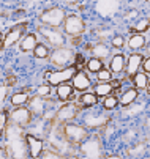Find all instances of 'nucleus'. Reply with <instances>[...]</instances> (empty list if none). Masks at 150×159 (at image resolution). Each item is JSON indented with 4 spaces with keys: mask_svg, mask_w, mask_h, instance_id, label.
Wrapping results in <instances>:
<instances>
[{
    "mask_svg": "<svg viewBox=\"0 0 150 159\" xmlns=\"http://www.w3.org/2000/svg\"><path fill=\"white\" fill-rule=\"evenodd\" d=\"M5 151L10 159H29L27 142H26V129L16 125L8 123L5 129Z\"/></svg>",
    "mask_w": 150,
    "mask_h": 159,
    "instance_id": "1",
    "label": "nucleus"
},
{
    "mask_svg": "<svg viewBox=\"0 0 150 159\" xmlns=\"http://www.w3.org/2000/svg\"><path fill=\"white\" fill-rule=\"evenodd\" d=\"M48 139V143H49V148L54 150L55 153H59L60 156L63 157H68V156H74V147L63 137L62 134V129H60V125L57 121H54L49 134L46 135Z\"/></svg>",
    "mask_w": 150,
    "mask_h": 159,
    "instance_id": "2",
    "label": "nucleus"
},
{
    "mask_svg": "<svg viewBox=\"0 0 150 159\" xmlns=\"http://www.w3.org/2000/svg\"><path fill=\"white\" fill-rule=\"evenodd\" d=\"M60 129H62V134L73 147L76 145H81L84 140H87L90 137V132L89 129L82 126V125H77V123H65V125H60Z\"/></svg>",
    "mask_w": 150,
    "mask_h": 159,
    "instance_id": "3",
    "label": "nucleus"
},
{
    "mask_svg": "<svg viewBox=\"0 0 150 159\" xmlns=\"http://www.w3.org/2000/svg\"><path fill=\"white\" fill-rule=\"evenodd\" d=\"M67 14L62 8L59 7H52L49 10H45L41 14H40V22L45 27H49V29H59L63 25V20H65Z\"/></svg>",
    "mask_w": 150,
    "mask_h": 159,
    "instance_id": "4",
    "label": "nucleus"
},
{
    "mask_svg": "<svg viewBox=\"0 0 150 159\" xmlns=\"http://www.w3.org/2000/svg\"><path fill=\"white\" fill-rule=\"evenodd\" d=\"M74 51L70 49V48H60V49H55L51 55H49V60H51V65L59 68V70H65V68H70L74 65Z\"/></svg>",
    "mask_w": 150,
    "mask_h": 159,
    "instance_id": "5",
    "label": "nucleus"
},
{
    "mask_svg": "<svg viewBox=\"0 0 150 159\" xmlns=\"http://www.w3.org/2000/svg\"><path fill=\"white\" fill-rule=\"evenodd\" d=\"M33 115L30 113V110L22 106V107H14L13 110L8 112V121L11 125H16L22 129H29V126L32 125Z\"/></svg>",
    "mask_w": 150,
    "mask_h": 159,
    "instance_id": "6",
    "label": "nucleus"
},
{
    "mask_svg": "<svg viewBox=\"0 0 150 159\" xmlns=\"http://www.w3.org/2000/svg\"><path fill=\"white\" fill-rule=\"evenodd\" d=\"M38 33L45 38V41L48 44H51L52 48H55V49L65 48L67 38L59 29H49V27H45V25H40L38 27Z\"/></svg>",
    "mask_w": 150,
    "mask_h": 159,
    "instance_id": "7",
    "label": "nucleus"
},
{
    "mask_svg": "<svg viewBox=\"0 0 150 159\" xmlns=\"http://www.w3.org/2000/svg\"><path fill=\"white\" fill-rule=\"evenodd\" d=\"M81 156L85 159H101V140L100 137H89L79 145Z\"/></svg>",
    "mask_w": 150,
    "mask_h": 159,
    "instance_id": "8",
    "label": "nucleus"
},
{
    "mask_svg": "<svg viewBox=\"0 0 150 159\" xmlns=\"http://www.w3.org/2000/svg\"><path fill=\"white\" fill-rule=\"evenodd\" d=\"M76 73H77V70L73 65L70 68H65V70H57L54 73H46V79H48L49 87H59L62 84H68L74 77Z\"/></svg>",
    "mask_w": 150,
    "mask_h": 159,
    "instance_id": "9",
    "label": "nucleus"
},
{
    "mask_svg": "<svg viewBox=\"0 0 150 159\" xmlns=\"http://www.w3.org/2000/svg\"><path fill=\"white\" fill-rule=\"evenodd\" d=\"M27 27H29L27 22L13 25V29H10V32L3 36V41H2V46H0V48H2V49H10V48H13L16 43H19L21 39L26 36Z\"/></svg>",
    "mask_w": 150,
    "mask_h": 159,
    "instance_id": "10",
    "label": "nucleus"
},
{
    "mask_svg": "<svg viewBox=\"0 0 150 159\" xmlns=\"http://www.w3.org/2000/svg\"><path fill=\"white\" fill-rule=\"evenodd\" d=\"M111 121V115L104 112H87L84 115V126L90 129H103Z\"/></svg>",
    "mask_w": 150,
    "mask_h": 159,
    "instance_id": "11",
    "label": "nucleus"
},
{
    "mask_svg": "<svg viewBox=\"0 0 150 159\" xmlns=\"http://www.w3.org/2000/svg\"><path fill=\"white\" fill-rule=\"evenodd\" d=\"M63 32L70 36H81L85 32V22L77 14H68L63 20Z\"/></svg>",
    "mask_w": 150,
    "mask_h": 159,
    "instance_id": "12",
    "label": "nucleus"
},
{
    "mask_svg": "<svg viewBox=\"0 0 150 159\" xmlns=\"http://www.w3.org/2000/svg\"><path fill=\"white\" fill-rule=\"evenodd\" d=\"M79 110H81V106H76V104H63L57 109V113H55V121L59 125H65V123H71L73 120H76V117L79 115Z\"/></svg>",
    "mask_w": 150,
    "mask_h": 159,
    "instance_id": "13",
    "label": "nucleus"
},
{
    "mask_svg": "<svg viewBox=\"0 0 150 159\" xmlns=\"http://www.w3.org/2000/svg\"><path fill=\"white\" fill-rule=\"evenodd\" d=\"M26 142H27V151H29V157L32 159H40L43 151H45V142H43L40 137L32 134L26 135Z\"/></svg>",
    "mask_w": 150,
    "mask_h": 159,
    "instance_id": "14",
    "label": "nucleus"
},
{
    "mask_svg": "<svg viewBox=\"0 0 150 159\" xmlns=\"http://www.w3.org/2000/svg\"><path fill=\"white\" fill-rule=\"evenodd\" d=\"M46 106H48L46 98H41L38 95H33V96H30V99H29L26 107L30 110V113L33 117L41 118L43 115H45V112H46Z\"/></svg>",
    "mask_w": 150,
    "mask_h": 159,
    "instance_id": "15",
    "label": "nucleus"
},
{
    "mask_svg": "<svg viewBox=\"0 0 150 159\" xmlns=\"http://www.w3.org/2000/svg\"><path fill=\"white\" fill-rule=\"evenodd\" d=\"M142 61H144V55L142 54H131L128 57V61H126V76L133 79L138 73H139V68L142 66Z\"/></svg>",
    "mask_w": 150,
    "mask_h": 159,
    "instance_id": "16",
    "label": "nucleus"
},
{
    "mask_svg": "<svg viewBox=\"0 0 150 159\" xmlns=\"http://www.w3.org/2000/svg\"><path fill=\"white\" fill-rule=\"evenodd\" d=\"M71 80H73V88L76 90V92H82V93H85V90H89L90 85H92L90 77L84 71H77Z\"/></svg>",
    "mask_w": 150,
    "mask_h": 159,
    "instance_id": "17",
    "label": "nucleus"
},
{
    "mask_svg": "<svg viewBox=\"0 0 150 159\" xmlns=\"http://www.w3.org/2000/svg\"><path fill=\"white\" fill-rule=\"evenodd\" d=\"M87 49H90L93 58H98V60H101V61L106 60V58L111 55L109 48L106 46L104 43H96V44H93V46H87Z\"/></svg>",
    "mask_w": 150,
    "mask_h": 159,
    "instance_id": "18",
    "label": "nucleus"
},
{
    "mask_svg": "<svg viewBox=\"0 0 150 159\" xmlns=\"http://www.w3.org/2000/svg\"><path fill=\"white\" fill-rule=\"evenodd\" d=\"M36 46H38V39L35 33H29L21 39V51L22 52H33Z\"/></svg>",
    "mask_w": 150,
    "mask_h": 159,
    "instance_id": "19",
    "label": "nucleus"
},
{
    "mask_svg": "<svg viewBox=\"0 0 150 159\" xmlns=\"http://www.w3.org/2000/svg\"><path fill=\"white\" fill-rule=\"evenodd\" d=\"M139 96V92L136 88H126V92L122 93V96L119 98V104H122L123 107H128L131 106Z\"/></svg>",
    "mask_w": 150,
    "mask_h": 159,
    "instance_id": "20",
    "label": "nucleus"
},
{
    "mask_svg": "<svg viewBox=\"0 0 150 159\" xmlns=\"http://www.w3.org/2000/svg\"><path fill=\"white\" fill-rule=\"evenodd\" d=\"M73 93H74V88H73V85H70V84H62V85L57 87V98H59L62 102H65V104L71 99Z\"/></svg>",
    "mask_w": 150,
    "mask_h": 159,
    "instance_id": "21",
    "label": "nucleus"
},
{
    "mask_svg": "<svg viewBox=\"0 0 150 159\" xmlns=\"http://www.w3.org/2000/svg\"><path fill=\"white\" fill-rule=\"evenodd\" d=\"M123 70H125V57H123V54L114 55L109 61V71L114 73V74H119Z\"/></svg>",
    "mask_w": 150,
    "mask_h": 159,
    "instance_id": "22",
    "label": "nucleus"
},
{
    "mask_svg": "<svg viewBox=\"0 0 150 159\" xmlns=\"http://www.w3.org/2000/svg\"><path fill=\"white\" fill-rule=\"evenodd\" d=\"M145 44H147V41H145V36H144V35L134 33V35L130 36V39H128V48L133 49V51H141V49H144Z\"/></svg>",
    "mask_w": 150,
    "mask_h": 159,
    "instance_id": "23",
    "label": "nucleus"
},
{
    "mask_svg": "<svg viewBox=\"0 0 150 159\" xmlns=\"http://www.w3.org/2000/svg\"><path fill=\"white\" fill-rule=\"evenodd\" d=\"M30 96L29 93H24V92H17V93H13L10 96V104L13 107H22V106H27Z\"/></svg>",
    "mask_w": 150,
    "mask_h": 159,
    "instance_id": "24",
    "label": "nucleus"
},
{
    "mask_svg": "<svg viewBox=\"0 0 150 159\" xmlns=\"http://www.w3.org/2000/svg\"><path fill=\"white\" fill-rule=\"evenodd\" d=\"M98 104V96L95 93H82L79 98V106L81 107H93Z\"/></svg>",
    "mask_w": 150,
    "mask_h": 159,
    "instance_id": "25",
    "label": "nucleus"
},
{
    "mask_svg": "<svg viewBox=\"0 0 150 159\" xmlns=\"http://www.w3.org/2000/svg\"><path fill=\"white\" fill-rule=\"evenodd\" d=\"M111 92H112L111 84H103V82H98V84L93 87V93H95L96 96H103V98H106V96H109V95H111Z\"/></svg>",
    "mask_w": 150,
    "mask_h": 159,
    "instance_id": "26",
    "label": "nucleus"
},
{
    "mask_svg": "<svg viewBox=\"0 0 150 159\" xmlns=\"http://www.w3.org/2000/svg\"><path fill=\"white\" fill-rule=\"evenodd\" d=\"M133 82H134V88L138 90V92H141V90H147L148 77H147V74H144V73H138V74L133 77Z\"/></svg>",
    "mask_w": 150,
    "mask_h": 159,
    "instance_id": "27",
    "label": "nucleus"
},
{
    "mask_svg": "<svg viewBox=\"0 0 150 159\" xmlns=\"http://www.w3.org/2000/svg\"><path fill=\"white\" fill-rule=\"evenodd\" d=\"M85 70L90 71V73H100L103 70V61L98 60V58H89L87 63H85Z\"/></svg>",
    "mask_w": 150,
    "mask_h": 159,
    "instance_id": "28",
    "label": "nucleus"
},
{
    "mask_svg": "<svg viewBox=\"0 0 150 159\" xmlns=\"http://www.w3.org/2000/svg\"><path fill=\"white\" fill-rule=\"evenodd\" d=\"M148 27H150V19H148V17H144V19H139V20H138V24H136V25H133V27H131V30H133V32H136L138 35H141V33L147 32V30H148Z\"/></svg>",
    "mask_w": 150,
    "mask_h": 159,
    "instance_id": "29",
    "label": "nucleus"
},
{
    "mask_svg": "<svg viewBox=\"0 0 150 159\" xmlns=\"http://www.w3.org/2000/svg\"><path fill=\"white\" fill-rule=\"evenodd\" d=\"M117 106H119V98H117L115 95L106 96L104 101H103V109H104V110H114Z\"/></svg>",
    "mask_w": 150,
    "mask_h": 159,
    "instance_id": "30",
    "label": "nucleus"
},
{
    "mask_svg": "<svg viewBox=\"0 0 150 159\" xmlns=\"http://www.w3.org/2000/svg\"><path fill=\"white\" fill-rule=\"evenodd\" d=\"M33 54H35V57H36V58H48V57L51 55V52H49L48 46H45V44H40V43H38V46L35 48Z\"/></svg>",
    "mask_w": 150,
    "mask_h": 159,
    "instance_id": "31",
    "label": "nucleus"
},
{
    "mask_svg": "<svg viewBox=\"0 0 150 159\" xmlns=\"http://www.w3.org/2000/svg\"><path fill=\"white\" fill-rule=\"evenodd\" d=\"M8 126V110H0V137L5 134V129Z\"/></svg>",
    "mask_w": 150,
    "mask_h": 159,
    "instance_id": "32",
    "label": "nucleus"
},
{
    "mask_svg": "<svg viewBox=\"0 0 150 159\" xmlns=\"http://www.w3.org/2000/svg\"><path fill=\"white\" fill-rule=\"evenodd\" d=\"M98 82H103V84H109L111 80H112V73L109 71V70H104V68H103V70L98 73Z\"/></svg>",
    "mask_w": 150,
    "mask_h": 159,
    "instance_id": "33",
    "label": "nucleus"
},
{
    "mask_svg": "<svg viewBox=\"0 0 150 159\" xmlns=\"http://www.w3.org/2000/svg\"><path fill=\"white\" fill-rule=\"evenodd\" d=\"M40 159H65V157L60 156L59 153H55L54 150L48 148V150L43 151V154H41V157H40Z\"/></svg>",
    "mask_w": 150,
    "mask_h": 159,
    "instance_id": "34",
    "label": "nucleus"
},
{
    "mask_svg": "<svg viewBox=\"0 0 150 159\" xmlns=\"http://www.w3.org/2000/svg\"><path fill=\"white\" fill-rule=\"evenodd\" d=\"M51 87L49 85H40L38 88H36V93L35 95H38V96H41V98H46V96H49L51 95Z\"/></svg>",
    "mask_w": 150,
    "mask_h": 159,
    "instance_id": "35",
    "label": "nucleus"
},
{
    "mask_svg": "<svg viewBox=\"0 0 150 159\" xmlns=\"http://www.w3.org/2000/svg\"><path fill=\"white\" fill-rule=\"evenodd\" d=\"M85 63H87V60H85L81 54H76V57H74V68L77 71H81L82 68H85Z\"/></svg>",
    "mask_w": 150,
    "mask_h": 159,
    "instance_id": "36",
    "label": "nucleus"
},
{
    "mask_svg": "<svg viewBox=\"0 0 150 159\" xmlns=\"http://www.w3.org/2000/svg\"><path fill=\"white\" fill-rule=\"evenodd\" d=\"M8 92H10V88L3 84V85H0V104H3L8 98Z\"/></svg>",
    "mask_w": 150,
    "mask_h": 159,
    "instance_id": "37",
    "label": "nucleus"
},
{
    "mask_svg": "<svg viewBox=\"0 0 150 159\" xmlns=\"http://www.w3.org/2000/svg\"><path fill=\"white\" fill-rule=\"evenodd\" d=\"M111 43H112V46H114V48L120 49V48H123V44H125V39H123V36L117 35V36H114V38L111 39Z\"/></svg>",
    "mask_w": 150,
    "mask_h": 159,
    "instance_id": "38",
    "label": "nucleus"
},
{
    "mask_svg": "<svg viewBox=\"0 0 150 159\" xmlns=\"http://www.w3.org/2000/svg\"><path fill=\"white\" fill-rule=\"evenodd\" d=\"M16 82H17V79H16L14 74H7V76H5V85H7L8 88L13 87V85H16Z\"/></svg>",
    "mask_w": 150,
    "mask_h": 159,
    "instance_id": "39",
    "label": "nucleus"
},
{
    "mask_svg": "<svg viewBox=\"0 0 150 159\" xmlns=\"http://www.w3.org/2000/svg\"><path fill=\"white\" fill-rule=\"evenodd\" d=\"M142 70H144V74H150V57L144 58V61H142Z\"/></svg>",
    "mask_w": 150,
    "mask_h": 159,
    "instance_id": "40",
    "label": "nucleus"
},
{
    "mask_svg": "<svg viewBox=\"0 0 150 159\" xmlns=\"http://www.w3.org/2000/svg\"><path fill=\"white\" fill-rule=\"evenodd\" d=\"M81 41H82V38L81 36H76V38L71 39V44H73V46H77V44H81Z\"/></svg>",
    "mask_w": 150,
    "mask_h": 159,
    "instance_id": "41",
    "label": "nucleus"
},
{
    "mask_svg": "<svg viewBox=\"0 0 150 159\" xmlns=\"http://www.w3.org/2000/svg\"><path fill=\"white\" fill-rule=\"evenodd\" d=\"M0 159H8L7 151H5V148H3V147H0Z\"/></svg>",
    "mask_w": 150,
    "mask_h": 159,
    "instance_id": "42",
    "label": "nucleus"
},
{
    "mask_svg": "<svg viewBox=\"0 0 150 159\" xmlns=\"http://www.w3.org/2000/svg\"><path fill=\"white\" fill-rule=\"evenodd\" d=\"M65 159H85V157H82V156H68V157H65Z\"/></svg>",
    "mask_w": 150,
    "mask_h": 159,
    "instance_id": "43",
    "label": "nucleus"
},
{
    "mask_svg": "<svg viewBox=\"0 0 150 159\" xmlns=\"http://www.w3.org/2000/svg\"><path fill=\"white\" fill-rule=\"evenodd\" d=\"M106 159H122V157H120V156H115V154H112V156H108Z\"/></svg>",
    "mask_w": 150,
    "mask_h": 159,
    "instance_id": "44",
    "label": "nucleus"
},
{
    "mask_svg": "<svg viewBox=\"0 0 150 159\" xmlns=\"http://www.w3.org/2000/svg\"><path fill=\"white\" fill-rule=\"evenodd\" d=\"M145 49H147V54L150 55V43H148V44H145Z\"/></svg>",
    "mask_w": 150,
    "mask_h": 159,
    "instance_id": "45",
    "label": "nucleus"
},
{
    "mask_svg": "<svg viewBox=\"0 0 150 159\" xmlns=\"http://www.w3.org/2000/svg\"><path fill=\"white\" fill-rule=\"evenodd\" d=\"M136 16V11H130V14H128V17H134Z\"/></svg>",
    "mask_w": 150,
    "mask_h": 159,
    "instance_id": "46",
    "label": "nucleus"
},
{
    "mask_svg": "<svg viewBox=\"0 0 150 159\" xmlns=\"http://www.w3.org/2000/svg\"><path fill=\"white\" fill-rule=\"evenodd\" d=\"M2 41H3V35H2V32H0V46H2Z\"/></svg>",
    "mask_w": 150,
    "mask_h": 159,
    "instance_id": "47",
    "label": "nucleus"
},
{
    "mask_svg": "<svg viewBox=\"0 0 150 159\" xmlns=\"http://www.w3.org/2000/svg\"><path fill=\"white\" fill-rule=\"evenodd\" d=\"M147 93H148V95H150V84H148V85H147Z\"/></svg>",
    "mask_w": 150,
    "mask_h": 159,
    "instance_id": "48",
    "label": "nucleus"
},
{
    "mask_svg": "<svg viewBox=\"0 0 150 159\" xmlns=\"http://www.w3.org/2000/svg\"><path fill=\"white\" fill-rule=\"evenodd\" d=\"M0 74H2V70H0Z\"/></svg>",
    "mask_w": 150,
    "mask_h": 159,
    "instance_id": "49",
    "label": "nucleus"
}]
</instances>
